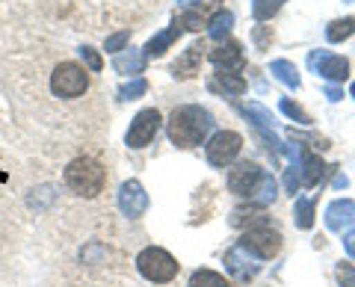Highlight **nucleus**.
<instances>
[{"label":"nucleus","mask_w":355,"mask_h":287,"mask_svg":"<svg viewBox=\"0 0 355 287\" xmlns=\"http://www.w3.org/2000/svg\"><path fill=\"white\" fill-rule=\"evenodd\" d=\"M210 128H214V116L207 113L205 107H196V104H184L172 110L169 116V139L172 146L178 148H196L202 146L205 137L210 134Z\"/></svg>","instance_id":"obj_1"},{"label":"nucleus","mask_w":355,"mask_h":287,"mask_svg":"<svg viewBox=\"0 0 355 287\" xmlns=\"http://www.w3.org/2000/svg\"><path fill=\"white\" fill-rule=\"evenodd\" d=\"M62 178H65V186H69L71 193L83 195V198H95L98 193L104 190L107 172H104L101 163L92 160V157H77V160H71L69 166H65Z\"/></svg>","instance_id":"obj_2"},{"label":"nucleus","mask_w":355,"mask_h":287,"mask_svg":"<svg viewBox=\"0 0 355 287\" xmlns=\"http://www.w3.org/2000/svg\"><path fill=\"white\" fill-rule=\"evenodd\" d=\"M137 270L154 284H166L178 275V261L160 246H148L137 255Z\"/></svg>","instance_id":"obj_3"},{"label":"nucleus","mask_w":355,"mask_h":287,"mask_svg":"<svg viewBox=\"0 0 355 287\" xmlns=\"http://www.w3.org/2000/svg\"><path fill=\"white\" fill-rule=\"evenodd\" d=\"M89 89V74L77 62H60L51 74V92L57 98H77Z\"/></svg>","instance_id":"obj_4"},{"label":"nucleus","mask_w":355,"mask_h":287,"mask_svg":"<svg viewBox=\"0 0 355 287\" xmlns=\"http://www.w3.org/2000/svg\"><path fill=\"white\" fill-rule=\"evenodd\" d=\"M240 246L246 249L249 255H254V258L270 261V258L279 255V249H282V234H279L275 228H270L266 223H258L254 228H249L246 234H243Z\"/></svg>","instance_id":"obj_5"},{"label":"nucleus","mask_w":355,"mask_h":287,"mask_svg":"<svg viewBox=\"0 0 355 287\" xmlns=\"http://www.w3.org/2000/svg\"><path fill=\"white\" fill-rule=\"evenodd\" d=\"M157 130H160V113L157 110H139L137 116H133V121H130V128H128V137H125V142L130 148H146L148 142L157 137Z\"/></svg>","instance_id":"obj_6"},{"label":"nucleus","mask_w":355,"mask_h":287,"mask_svg":"<svg viewBox=\"0 0 355 287\" xmlns=\"http://www.w3.org/2000/svg\"><path fill=\"white\" fill-rule=\"evenodd\" d=\"M243 148V137L234 134V130H219V134L207 142V160H210V166H228L231 160L240 154Z\"/></svg>","instance_id":"obj_7"},{"label":"nucleus","mask_w":355,"mask_h":287,"mask_svg":"<svg viewBox=\"0 0 355 287\" xmlns=\"http://www.w3.org/2000/svg\"><path fill=\"white\" fill-rule=\"evenodd\" d=\"M261 175H263V169L258 166V163H237L234 169L228 172V190L234 193V195H252V190L258 186V181H261Z\"/></svg>","instance_id":"obj_8"},{"label":"nucleus","mask_w":355,"mask_h":287,"mask_svg":"<svg viewBox=\"0 0 355 287\" xmlns=\"http://www.w3.org/2000/svg\"><path fill=\"white\" fill-rule=\"evenodd\" d=\"M119 207H121V214L130 216V219H139L142 214L148 211V193L142 190L139 181H125V184H121Z\"/></svg>","instance_id":"obj_9"},{"label":"nucleus","mask_w":355,"mask_h":287,"mask_svg":"<svg viewBox=\"0 0 355 287\" xmlns=\"http://www.w3.org/2000/svg\"><path fill=\"white\" fill-rule=\"evenodd\" d=\"M311 65L317 69V74L329 83H343L349 77V62L343 57H335V53H311Z\"/></svg>","instance_id":"obj_10"},{"label":"nucleus","mask_w":355,"mask_h":287,"mask_svg":"<svg viewBox=\"0 0 355 287\" xmlns=\"http://www.w3.org/2000/svg\"><path fill=\"white\" fill-rule=\"evenodd\" d=\"M207 57H210V62H214L219 71H240L243 69V48H240V42H234V39L216 45L214 51L207 53Z\"/></svg>","instance_id":"obj_11"},{"label":"nucleus","mask_w":355,"mask_h":287,"mask_svg":"<svg viewBox=\"0 0 355 287\" xmlns=\"http://www.w3.org/2000/svg\"><path fill=\"white\" fill-rule=\"evenodd\" d=\"M205 51H207V48H205V42H193V45L175 60L172 74H175V77H181V80H187V77H196V74H198V65H202Z\"/></svg>","instance_id":"obj_12"},{"label":"nucleus","mask_w":355,"mask_h":287,"mask_svg":"<svg viewBox=\"0 0 355 287\" xmlns=\"http://www.w3.org/2000/svg\"><path fill=\"white\" fill-rule=\"evenodd\" d=\"M225 267H228V272L234 275V279H240V281H246V279H252L254 272H258V263H252V258H249V252L243 249V246H234L225 255Z\"/></svg>","instance_id":"obj_13"},{"label":"nucleus","mask_w":355,"mask_h":287,"mask_svg":"<svg viewBox=\"0 0 355 287\" xmlns=\"http://www.w3.org/2000/svg\"><path fill=\"white\" fill-rule=\"evenodd\" d=\"M178 36H181V24L175 21L172 27H166L163 33H157V36H151V39H148V45H146V51H142V57H146V60L163 57V53L178 42Z\"/></svg>","instance_id":"obj_14"},{"label":"nucleus","mask_w":355,"mask_h":287,"mask_svg":"<svg viewBox=\"0 0 355 287\" xmlns=\"http://www.w3.org/2000/svg\"><path fill=\"white\" fill-rule=\"evenodd\" d=\"M352 216H355V202H349V198H338V202H331L329 211H326V225L331 231H340Z\"/></svg>","instance_id":"obj_15"},{"label":"nucleus","mask_w":355,"mask_h":287,"mask_svg":"<svg viewBox=\"0 0 355 287\" xmlns=\"http://www.w3.org/2000/svg\"><path fill=\"white\" fill-rule=\"evenodd\" d=\"M326 175V163L317 157V154H311V151H302V184L305 186H317L320 184V178Z\"/></svg>","instance_id":"obj_16"},{"label":"nucleus","mask_w":355,"mask_h":287,"mask_svg":"<svg viewBox=\"0 0 355 287\" xmlns=\"http://www.w3.org/2000/svg\"><path fill=\"white\" fill-rule=\"evenodd\" d=\"M113 69L119 74H142V69H146V57H142L139 51H121L113 60Z\"/></svg>","instance_id":"obj_17"},{"label":"nucleus","mask_w":355,"mask_h":287,"mask_svg":"<svg viewBox=\"0 0 355 287\" xmlns=\"http://www.w3.org/2000/svg\"><path fill=\"white\" fill-rule=\"evenodd\" d=\"M275 198V178L270 172H263L261 175V181H258V186L252 190V195H249V202L254 205V207H263V205H270Z\"/></svg>","instance_id":"obj_18"},{"label":"nucleus","mask_w":355,"mask_h":287,"mask_svg":"<svg viewBox=\"0 0 355 287\" xmlns=\"http://www.w3.org/2000/svg\"><path fill=\"white\" fill-rule=\"evenodd\" d=\"M270 71H272V77L275 80H282L284 86H291V89H299V71H296V65L291 62V60H275L272 65H270Z\"/></svg>","instance_id":"obj_19"},{"label":"nucleus","mask_w":355,"mask_h":287,"mask_svg":"<svg viewBox=\"0 0 355 287\" xmlns=\"http://www.w3.org/2000/svg\"><path fill=\"white\" fill-rule=\"evenodd\" d=\"M231 24H234V15L231 12H216L214 18H210V24H207V33H210V39H216V42H222L231 33Z\"/></svg>","instance_id":"obj_20"},{"label":"nucleus","mask_w":355,"mask_h":287,"mask_svg":"<svg viewBox=\"0 0 355 287\" xmlns=\"http://www.w3.org/2000/svg\"><path fill=\"white\" fill-rule=\"evenodd\" d=\"M190 287H231L225 275H219L214 270H196L190 275Z\"/></svg>","instance_id":"obj_21"},{"label":"nucleus","mask_w":355,"mask_h":287,"mask_svg":"<svg viewBox=\"0 0 355 287\" xmlns=\"http://www.w3.org/2000/svg\"><path fill=\"white\" fill-rule=\"evenodd\" d=\"M240 110H243V113H246L249 119H254V125H258L263 134L270 137V130H272V116H270V110L261 107V104H243Z\"/></svg>","instance_id":"obj_22"},{"label":"nucleus","mask_w":355,"mask_h":287,"mask_svg":"<svg viewBox=\"0 0 355 287\" xmlns=\"http://www.w3.org/2000/svg\"><path fill=\"white\" fill-rule=\"evenodd\" d=\"M352 33H355V18H338L326 27V39L329 42H343V39H349Z\"/></svg>","instance_id":"obj_23"},{"label":"nucleus","mask_w":355,"mask_h":287,"mask_svg":"<svg viewBox=\"0 0 355 287\" xmlns=\"http://www.w3.org/2000/svg\"><path fill=\"white\" fill-rule=\"evenodd\" d=\"M216 83H219V89H225L228 95H243L246 92V80H243L240 74H234V71H216Z\"/></svg>","instance_id":"obj_24"},{"label":"nucleus","mask_w":355,"mask_h":287,"mask_svg":"<svg viewBox=\"0 0 355 287\" xmlns=\"http://www.w3.org/2000/svg\"><path fill=\"white\" fill-rule=\"evenodd\" d=\"M293 219H296V228H311L314 225V202H311V198H296Z\"/></svg>","instance_id":"obj_25"},{"label":"nucleus","mask_w":355,"mask_h":287,"mask_svg":"<svg viewBox=\"0 0 355 287\" xmlns=\"http://www.w3.org/2000/svg\"><path fill=\"white\" fill-rule=\"evenodd\" d=\"M284 3H287V0H254L252 15H254V21H270Z\"/></svg>","instance_id":"obj_26"},{"label":"nucleus","mask_w":355,"mask_h":287,"mask_svg":"<svg viewBox=\"0 0 355 287\" xmlns=\"http://www.w3.org/2000/svg\"><path fill=\"white\" fill-rule=\"evenodd\" d=\"M146 92H148V83L142 80V77H133L130 83H125L119 89V98H125V101H137V98H142Z\"/></svg>","instance_id":"obj_27"},{"label":"nucleus","mask_w":355,"mask_h":287,"mask_svg":"<svg viewBox=\"0 0 355 287\" xmlns=\"http://www.w3.org/2000/svg\"><path fill=\"white\" fill-rule=\"evenodd\" d=\"M279 110L284 116H291L293 121H299V125H311V116L305 113L302 107H299L296 101H291V98H282V104H279Z\"/></svg>","instance_id":"obj_28"},{"label":"nucleus","mask_w":355,"mask_h":287,"mask_svg":"<svg viewBox=\"0 0 355 287\" xmlns=\"http://www.w3.org/2000/svg\"><path fill=\"white\" fill-rule=\"evenodd\" d=\"M128 42H130V33H128V30L113 33V36H107V42H104V51H107V53H121V51H125Z\"/></svg>","instance_id":"obj_29"},{"label":"nucleus","mask_w":355,"mask_h":287,"mask_svg":"<svg viewBox=\"0 0 355 287\" xmlns=\"http://www.w3.org/2000/svg\"><path fill=\"white\" fill-rule=\"evenodd\" d=\"M83 57V62L89 65V71H101L104 69V60H101V53H98L95 48H89V45H83L80 51H77Z\"/></svg>","instance_id":"obj_30"},{"label":"nucleus","mask_w":355,"mask_h":287,"mask_svg":"<svg viewBox=\"0 0 355 287\" xmlns=\"http://www.w3.org/2000/svg\"><path fill=\"white\" fill-rule=\"evenodd\" d=\"M175 21L181 24V30H202V24H205V18L198 12H184L181 18H175Z\"/></svg>","instance_id":"obj_31"},{"label":"nucleus","mask_w":355,"mask_h":287,"mask_svg":"<svg viewBox=\"0 0 355 287\" xmlns=\"http://www.w3.org/2000/svg\"><path fill=\"white\" fill-rule=\"evenodd\" d=\"M254 42H258V51H266L272 42V27H254Z\"/></svg>","instance_id":"obj_32"},{"label":"nucleus","mask_w":355,"mask_h":287,"mask_svg":"<svg viewBox=\"0 0 355 287\" xmlns=\"http://www.w3.org/2000/svg\"><path fill=\"white\" fill-rule=\"evenodd\" d=\"M338 281L343 287H355V270H352V263H340V267H338Z\"/></svg>","instance_id":"obj_33"},{"label":"nucleus","mask_w":355,"mask_h":287,"mask_svg":"<svg viewBox=\"0 0 355 287\" xmlns=\"http://www.w3.org/2000/svg\"><path fill=\"white\" fill-rule=\"evenodd\" d=\"M299 184H302V178H299V169L291 166V169L284 172V186H287V193H293V195H296V186H299Z\"/></svg>","instance_id":"obj_34"},{"label":"nucleus","mask_w":355,"mask_h":287,"mask_svg":"<svg viewBox=\"0 0 355 287\" xmlns=\"http://www.w3.org/2000/svg\"><path fill=\"white\" fill-rule=\"evenodd\" d=\"M343 249H347L349 258H355V228L347 231V237H343Z\"/></svg>","instance_id":"obj_35"},{"label":"nucleus","mask_w":355,"mask_h":287,"mask_svg":"<svg viewBox=\"0 0 355 287\" xmlns=\"http://www.w3.org/2000/svg\"><path fill=\"white\" fill-rule=\"evenodd\" d=\"M326 98H329V101H340L343 89H338V86H326Z\"/></svg>","instance_id":"obj_36"},{"label":"nucleus","mask_w":355,"mask_h":287,"mask_svg":"<svg viewBox=\"0 0 355 287\" xmlns=\"http://www.w3.org/2000/svg\"><path fill=\"white\" fill-rule=\"evenodd\" d=\"M349 181H347V175H338V178H335V190H340V186H347Z\"/></svg>","instance_id":"obj_37"},{"label":"nucleus","mask_w":355,"mask_h":287,"mask_svg":"<svg viewBox=\"0 0 355 287\" xmlns=\"http://www.w3.org/2000/svg\"><path fill=\"white\" fill-rule=\"evenodd\" d=\"M181 3H184V6H190V3H198V0H181Z\"/></svg>","instance_id":"obj_38"},{"label":"nucleus","mask_w":355,"mask_h":287,"mask_svg":"<svg viewBox=\"0 0 355 287\" xmlns=\"http://www.w3.org/2000/svg\"><path fill=\"white\" fill-rule=\"evenodd\" d=\"M352 98H355V83H352Z\"/></svg>","instance_id":"obj_39"}]
</instances>
